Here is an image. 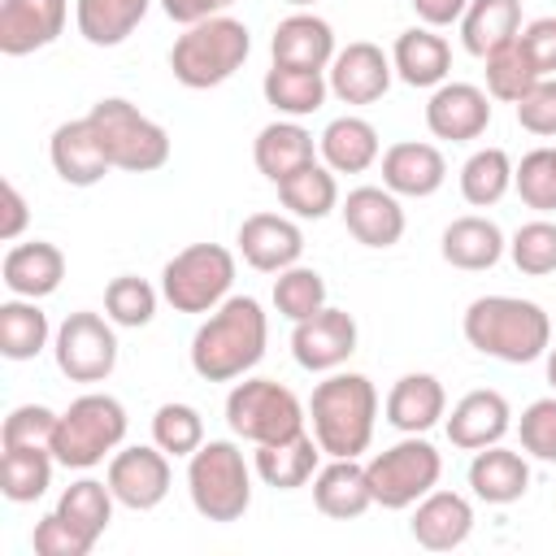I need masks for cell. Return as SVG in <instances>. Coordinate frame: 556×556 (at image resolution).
<instances>
[{"mask_svg": "<svg viewBox=\"0 0 556 556\" xmlns=\"http://www.w3.org/2000/svg\"><path fill=\"white\" fill-rule=\"evenodd\" d=\"M313 439L326 456H361L374 439L378 391L365 374H330L308 395Z\"/></svg>", "mask_w": 556, "mask_h": 556, "instance_id": "3957f363", "label": "cell"}, {"mask_svg": "<svg viewBox=\"0 0 556 556\" xmlns=\"http://www.w3.org/2000/svg\"><path fill=\"white\" fill-rule=\"evenodd\" d=\"M469 486L482 504H513L530 491V465L521 452H508L500 443L478 447L469 460Z\"/></svg>", "mask_w": 556, "mask_h": 556, "instance_id": "f1b7e54d", "label": "cell"}, {"mask_svg": "<svg viewBox=\"0 0 556 556\" xmlns=\"http://www.w3.org/2000/svg\"><path fill=\"white\" fill-rule=\"evenodd\" d=\"M447 417V391L434 374H404L387 395V421L400 434H426Z\"/></svg>", "mask_w": 556, "mask_h": 556, "instance_id": "484cf974", "label": "cell"}, {"mask_svg": "<svg viewBox=\"0 0 556 556\" xmlns=\"http://www.w3.org/2000/svg\"><path fill=\"white\" fill-rule=\"evenodd\" d=\"M48 161L56 169L61 182L70 187H96L113 165L104 156V143L91 126V117H74V122H61L48 139Z\"/></svg>", "mask_w": 556, "mask_h": 556, "instance_id": "ac0fdd59", "label": "cell"}, {"mask_svg": "<svg viewBox=\"0 0 556 556\" xmlns=\"http://www.w3.org/2000/svg\"><path fill=\"white\" fill-rule=\"evenodd\" d=\"M447 178V161L434 143H391L382 152V187L395 191V195H413V200H426L443 187Z\"/></svg>", "mask_w": 556, "mask_h": 556, "instance_id": "cb8c5ba5", "label": "cell"}, {"mask_svg": "<svg viewBox=\"0 0 556 556\" xmlns=\"http://www.w3.org/2000/svg\"><path fill=\"white\" fill-rule=\"evenodd\" d=\"M122 439H126V408H122V400H113L104 391H87V395H78L56 417L52 456L65 469H91L109 452H117Z\"/></svg>", "mask_w": 556, "mask_h": 556, "instance_id": "8992f818", "label": "cell"}, {"mask_svg": "<svg viewBox=\"0 0 556 556\" xmlns=\"http://www.w3.org/2000/svg\"><path fill=\"white\" fill-rule=\"evenodd\" d=\"M252 161H256V169L278 187L282 178H291L295 169H304V165L317 161V143H313V135H308L295 117L269 122V126L256 135V143H252Z\"/></svg>", "mask_w": 556, "mask_h": 556, "instance_id": "4316f807", "label": "cell"}, {"mask_svg": "<svg viewBox=\"0 0 556 556\" xmlns=\"http://www.w3.org/2000/svg\"><path fill=\"white\" fill-rule=\"evenodd\" d=\"M287 4H295V9H308V4H317V0H287Z\"/></svg>", "mask_w": 556, "mask_h": 556, "instance_id": "6f0895ef", "label": "cell"}, {"mask_svg": "<svg viewBox=\"0 0 556 556\" xmlns=\"http://www.w3.org/2000/svg\"><path fill=\"white\" fill-rule=\"evenodd\" d=\"M226 426L248 443H278L304 430V404L278 378H243L226 395Z\"/></svg>", "mask_w": 556, "mask_h": 556, "instance_id": "30bf717a", "label": "cell"}, {"mask_svg": "<svg viewBox=\"0 0 556 556\" xmlns=\"http://www.w3.org/2000/svg\"><path fill=\"white\" fill-rule=\"evenodd\" d=\"M313 504L330 521H356L361 513H369L374 491L365 465H356V456H330V465L313 473Z\"/></svg>", "mask_w": 556, "mask_h": 556, "instance_id": "44dd1931", "label": "cell"}, {"mask_svg": "<svg viewBox=\"0 0 556 556\" xmlns=\"http://www.w3.org/2000/svg\"><path fill=\"white\" fill-rule=\"evenodd\" d=\"M547 382H552V391H556V343L547 348Z\"/></svg>", "mask_w": 556, "mask_h": 556, "instance_id": "9f6ffc18", "label": "cell"}, {"mask_svg": "<svg viewBox=\"0 0 556 556\" xmlns=\"http://www.w3.org/2000/svg\"><path fill=\"white\" fill-rule=\"evenodd\" d=\"M152 443L165 456H191L204 443V417H200V408L178 404V400L161 404L152 413Z\"/></svg>", "mask_w": 556, "mask_h": 556, "instance_id": "ee69618b", "label": "cell"}, {"mask_svg": "<svg viewBox=\"0 0 556 556\" xmlns=\"http://www.w3.org/2000/svg\"><path fill=\"white\" fill-rule=\"evenodd\" d=\"M513 187L530 208L556 213V148L526 152L521 165H513Z\"/></svg>", "mask_w": 556, "mask_h": 556, "instance_id": "f6af8a7d", "label": "cell"}, {"mask_svg": "<svg viewBox=\"0 0 556 556\" xmlns=\"http://www.w3.org/2000/svg\"><path fill=\"white\" fill-rule=\"evenodd\" d=\"M113 491H109V482H96V478H78V482H70L65 491H61V500H56V513L65 517V521H74L87 539H100L104 530H109V521H113Z\"/></svg>", "mask_w": 556, "mask_h": 556, "instance_id": "ab89813d", "label": "cell"}, {"mask_svg": "<svg viewBox=\"0 0 556 556\" xmlns=\"http://www.w3.org/2000/svg\"><path fill=\"white\" fill-rule=\"evenodd\" d=\"M517 43L526 48V56L539 70V78L556 74V17H534L530 26H521Z\"/></svg>", "mask_w": 556, "mask_h": 556, "instance_id": "816d5d0a", "label": "cell"}, {"mask_svg": "<svg viewBox=\"0 0 556 556\" xmlns=\"http://www.w3.org/2000/svg\"><path fill=\"white\" fill-rule=\"evenodd\" d=\"M274 308L295 326L304 317H313L317 308H326V278L308 265H291L274 278Z\"/></svg>", "mask_w": 556, "mask_h": 556, "instance_id": "b9f144b4", "label": "cell"}, {"mask_svg": "<svg viewBox=\"0 0 556 556\" xmlns=\"http://www.w3.org/2000/svg\"><path fill=\"white\" fill-rule=\"evenodd\" d=\"M504 248H508V243H504V230H500L491 217H478V213L447 222V230H443V239H439L443 261H447L452 269H469V274L500 265Z\"/></svg>", "mask_w": 556, "mask_h": 556, "instance_id": "83f0119b", "label": "cell"}, {"mask_svg": "<svg viewBox=\"0 0 556 556\" xmlns=\"http://www.w3.org/2000/svg\"><path fill=\"white\" fill-rule=\"evenodd\" d=\"M508 256H513V265H517L521 274H530V278L552 274V269H556V222H547V217L526 222V226L513 235Z\"/></svg>", "mask_w": 556, "mask_h": 556, "instance_id": "bcb514c9", "label": "cell"}, {"mask_svg": "<svg viewBox=\"0 0 556 556\" xmlns=\"http://www.w3.org/2000/svg\"><path fill=\"white\" fill-rule=\"evenodd\" d=\"M513 109H517V126L521 130L552 139L556 135V78H539Z\"/></svg>", "mask_w": 556, "mask_h": 556, "instance_id": "f907efd6", "label": "cell"}, {"mask_svg": "<svg viewBox=\"0 0 556 556\" xmlns=\"http://www.w3.org/2000/svg\"><path fill=\"white\" fill-rule=\"evenodd\" d=\"M356 352V321L348 308H317L313 317L295 321L291 330V356L308 374H334Z\"/></svg>", "mask_w": 556, "mask_h": 556, "instance_id": "4fadbf2b", "label": "cell"}, {"mask_svg": "<svg viewBox=\"0 0 556 556\" xmlns=\"http://www.w3.org/2000/svg\"><path fill=\"white\" fill-rule=\"evenodd\" d=\"M413 539L430 552H452L473 534V504L456 491H430L413 504Z\"/></svg>", "mask_w": 556, "mask_h": 556, "instance_id": "603a6c76", "label": "cell"}, {"mask_svg": "<svg viewBox=\"0 0 556 556\" xmlns=\"http://www.w3.org/2000/svg\"><path fill=\"white\" fill-rule=\"evenodd\" d=\"M334 30L326 17L317 13H291L274 26L269 39V56L274 65H291V70H330L334 61Z\"/></svg>", "mask_w": 556, "mask_h": 556, "instance_id": "7402d4cb", "label": "cell"}, {"mask_svg": "<svg viewBox=\"0 0 556 556\" xmlns=\"http://www.w3.org/2000/svg\"><path fill=\"white\" fill-rule=\"evenodd\" d=\"M317 152H321V165H330L334 174H365V169L378 161L382 143H378L374 122L348 113V117H334V122L321 130Z\"/></svg>", "mask_w": 556, "mask_h": 556, "instance_id": "d6a6232c", "label": "cell"}, {"mask_svg": "<svg viewBox=\"0 0 556 556\" xmlns=\"http://www.w3.org/2000/svg\"><path fill=\"white\" fill-rule=\"evenodd\" d=\"M56 417L48 404H17L0 426V447H52Z\"/></svg>", "mask_w": 556, "mask_h": 556, "instance_id": "7dc6e473", "label": "cell"}, {"mask_svg": "<svg viewBox=\"0 0 556 556\" xmlns=\"http://www.w3.org/2000/svg\"><path fill=\"white\" fill-rule=\"evenodd\" d=\"M52 339L48 313L39 308V300H4L0 304V356L4 361H35Z\"/></svg>", "mask_w": 556, "mask_h": 556, "instance_id": "d590c367", "label": "cell"}, {"mask_svg": "<svg viewBox=\"0 0 556 556\" xmlns=\"http://www.w3.org/2000/svg\"><path fill=\"white\" fill-rule=\"evenodd\" d=\"M230 4H235V0H161L165 17L178 22V26H195V22H204V17H217V13H226Z\"/></svg>", "mask_w": 556, "mask_h": 556, "instance_id": "db71d44e", "label": "cell"}, {"mask_svg": "<svg viewBox=\"0 0 556 556\" xmlns=\"http://www.w3.org/2000/svg\"><path fill=\"white\" fill-rule=\"evenodd\" d=\"M465 9H469V0H413V13H417L430 30L460 22V17H465Z\"/></svg>", "mask_w": 556, "mask_h": 556, "instance_id": "11a10c76", "label": "cell"}, {"mask_svg": "<svg viewBox=\"0 0 556 556\" xmlns=\"http://www.w3.org/2000/svg\"><path fill=\"white\" fill-rule=\"evenodd\" d=\"M70 17V0H0V52L30 56L48 48Z\"/></svg>", "mask_w": 556, "mask_h": 556, "instance_id": "e0dca14e", "label": "cell"}, {"mask_svg": "<svg viewBox=\"0 0 556 556\" xmlns=\"http://www.w3.org/2000/svg\"><path fill=\"white\" fill-rule=\"evenodd\" d=\"M0 278H4V287H9L13 295H22V300H43V295H52V291L61 287V278H65V256H61V248L48 243V239L13 243V248L4 252V261H0Z\"/></svg>", "mask_w": 556, "mask_h": 556, "instance_id": "d4e9b609", "label": "cell"}, {"mask_svg": "<svg viewBox=\"0 0 556 556\" xmlns=\"http://www.w3.org/2000/svg\"><path fill=\"white\" fill-rule=\"evenodd\" d=\"M460 330H465L469 348H478L482 356H495L504 365H530V361L547 356V348H552L547 313L521 295H478L465 308Z\"/></svg>", "mask_w": 556, "mask_h": 556, "instance_id": "7a4b0ae2", "label": "cell"}, {"mask_svg": "<svg viewBox=\"0 0 556 556\" xmlns=\"http://www.w3.org/2000/svg\"><path fill=\"white\" fill-rule=\"evenodd\" d=\"M513 426V408L500 391L482 387V391H469L452 404V417H447V439L452 447L460 452H478V447H491L508 434Z\"/></svg>", "mask_w": 556, "mask_h": 556, "instance_id": "ffe728a7", "label": "cell"}, {"mask_svg": "<svg viewBox=\"0 0 556 556\" xmlns=\"http://www.w3.org/2000/svg\"><path fill=\"white\" fill-rule=\"evenodd\" d=\"M534 83H539V70L530 65V56H526V48L517 39L486 56V96L491 100L517 104Z\"/></svg>", "mask_w": 556, "mask_h": 556, "instance_id": "60d3db41", "label": "cell"}, {"mask_svg": "<svg viewBox=\"0 0 556 556\" xmlns=\"http://www.w3.org/2000/svg\"><path fill=\"white\" fill-rule=\"evenodd\" d=\"M391 78H395L391 56L378 43H369V39H356V43L339 48L330 70H326V83H330V91L343 104H374V100H382Z\"/></svg>", "mask_w": 556, "mask_h": 556, "instance_id": "5bb4252c", "label": "cell"}, {"mask_svg": "<svg viewBox=\"0 0 556 556\" xmlns=\"http://www.w3.org/2000/svg\"><path fill=\"white\" fill-rule=\"evenodd\" d=\"M52 356H56V369L70 382H104L117 369V334H113V321L100 317V313H91V308L70 313L56 326V334H52Z\"/></svg>", "mask_w": 556, "mask_h": 556, "instance_id": "8fae6325", "label": "cell"}, {"mask_svg": "<svg viewBox=\"0 0 556 556\" xmlns=\"http://www.w3.org/2000/svg\"><path fill=\"white\" fill-rule=\"evenodd\" d=\"M391 65L408 87H439L452 74V48L443 35H434L430 26H413L395 39L391 48Z\"/></svg>", "mask_w": 556, "mask_h": 556, "instance_id": "f546056e", "label": "cell"}, {"mask_svg": "<svg viewBox=\"0 0 556 556\" xmlns=\"http://www.w3.org/2000/svg\"><path fill=\"white\" fill-rule=\"evenodd\" d=\"M56 456L52 447H4L0 456V491L9 504H35L52 486Z\"/></svg>", "mask_w": 556, "mask_h": 556, "instance_id": "8d00e7d4", "label": "cell"}, {"mask_svg": "<svg viewBox=\"0 0 556 556\" xmlns=\"http://www.w3.org/2000/svg\"><path fill=\"white\" fill-rule=\"evenodd\" d=\"M30 547H35L39 556H87V552L96 547V539H87V534H83L74 521H65L61 513H48V517L35 521Z\"/></svg>", "mask_w": 556, "mask_h": 556, "instance_id": "681fc988", "label": "cell"}, {"mask_svg": "<svg viewBox=\"0 0 556 556\" xmlns=\"http://www.w3.org/2000/svg\"><path fill=\"white\" fill-rule=\"evenodd\" d=\"M104 482H109V491H113V500H117L122 508H130V513H152V508L169 495V482H174L169 456H165L156 443H152V447H143V443L122 447V452H113Z\"/></svg>", "mask_w": 556, "mask_h": 556, "instance_id": "7c38bea8", "label": "cell"}, {"mask_svg": "<svg viewBox=\"0 0 556 556\" xmlns=\"http://www.w3.org/2000/svg\"><path fill=\"white\" fill-rule=\"evenodd\" d=\"M317 456H321V443H317L308 430H300V434H291V439L261 443L252 465H256V478H261L265 486H274V491H295V486H304V482L317 473Z\"/></svg>", "mask_w": 556, "mask_h": 556, "instance_id": "4dcf8cb0", "label": "cell"}, {"mask_svg": "<svg viewBox=\"0 0 556 556\" xmlns=\"http://www.w3.org/2000/svg\"><path fill=\"white\" fill-rule=\"evenodd\" d=\"M339 213H343L348 235L356 243H365V248H395L404 239V208H400L395 191H387V187H356V191H348Z\"/></svg>", "mask_w": 556, "mask_h": 556, "instance_id": "d6986e66", "label": "cell"}, {"mask_svg": "<svg viewBox=\"0 0 556 556\" xmlns=\"http://www.w3.org/2000/svg\"><path fill=\"white\" fill-rule=\"evenodd\" d=\"M104 317L113 326H126V330H139L156 317V287L148 278H135V274H117L109 287H104Z\"/></svg>", "mask_w": 556, "mask_h": 556, "instance_id": "7bdbcfd3", "label": "cell"}, {"mask_svg": "<svg viewBox=\"0 0 556 556\" xmlns=\"http://www.w3.org/2000/svg\"><path fill=\"white\" fill-rule=\"evenodd\" d=\"M426 126L434 139L469 143L491 126V96L473 83H439L426 100Z\"/></svg>", "mask_w": 556, "mask_h": 556, "instance_id": "9a60e30c", "label": "cell"}, {"mask_svg": "<svg viewBox=\"0 0 556 556\" xmlns=\"http://www.w3.org/2000/svg\"><path fill=\"white\" fill-rule=\"evenodd\" d=\"M252 52V35L239 17L230 13H217V17H204L195 26H187L174 48H169V70L182 87L191 91H208V87H222L226 78H235L243 70Z\"/></svg>", "mask_w": 556, "mask_h": 556, "instance_id": "277c9868", "label": "cell"}, {"mask_svg": "<svg viewBox=\"0 0 556 556\" xmlns=\"http://www.w3.org/2000/svg\"><path fill=\"white\" fill-rule=\"evenodd\" d=\"M521 35V0H469L460 17V43L469 56L486 61L495 48Z\"/></svg>", "mask_w": 556, "mask_h": 556, "instance_id": "1f68e13d", "label": "cell"}, {"mask_svg": "<svg viewBox=\"0 0 556 556\" xmlns=\"http://www.w3.org/2000/svg\"><path fill=\"white\" fill-rule=\"evenodd\" d=\"M278 200H282V208H291L295 217H304V222H321L326 213H334L339 208V182H334V169L330 165H304V169H295L291 178H282L278 182Z\"/></svg>", "mask_w": 556, "mask_h": 556, "instance_id": "74e56055", "label": "cell"}, {"mask_svg": "<svg viewBox=\"0 0 556 556\" xmlns=\"http://www.w3.org/2000/svg\"><path fill=\"white\" fill-rule=\"evenodd\" d=\"M235 287V256L222 243H191L161 269V295L174 313H213Z\"/></svg>", "mask_w": 556, "mask_h": 556, "instance_id": "9c48e42d", "label": "cell"}, {"mask_svg": "<svg viewBox=\"0 0 556 556\" xmlns=\"http://www.w3.org/2000/svg\"><path fill=\"white\" fill-rule=\"evenodd\" d=\"M269 343V317L252 295H226L191 339V369L204 382H235L252 374Z\"/></svg>", "mask_w": 556, "mask_h": 556, "instance_id": "6da1fadb", "label": "cell"}, {"mask_svg": "<svg viewBox=\"0 0 556 556\" xmlns=\"http://www.w3.org/2000/svg\"><path fill=\"white\" fill-rule=\"evenodd\" d=\"M0 200H4V217H0V239L4 243H13L22 230H26V222H30V208H26V195L17 191V182H0Z\"/></svg>", "mask_w": 556, "mask_h": 556, "instance_id": "f5cc1de1", "label": "cell"}, {"mask_svg": "<svg viewBox=\"0 0 556 556\" xmlns=\"http://www.w3.org/2000/svg\"><path fill=\"white\" fill-rule=\"evenodd\" d=\"M513 187V161L504 148H478L465 165H460V195L473 208H491L508 195Z\"/></svg>", "mask_w": 556, "mask_h": 556, "instance_id": "f35d334b", "label": "cell"}, {"mask_svg": "<svg viewBox=\"0 0 556 556\" xmlns=\"http://www.w3.org/2000/svg\"><path fill=\"white\" fill-rule=\"evenodd\" d=\"M187 495L204 521H239L252 504V469L230 439H208L187 456Z\"/></svg>", "mask_w": 556, "mask_h": 556, "instance_id": "5b68a950", "label": "cell"}, {"mask_svg": "<svg viewBox=\"0 0 556 556\" xmlns=\"http://www.w3.org/2000/svg\"><path fill=\"white\" fill-rule=\"evenodd\" d=\"M265 100L282 113V117H308L326 104L330 96V83H326V70H291V65H274L265 70V83H261Z\"/></svg>", "mask_w": 556, "mask_h": 556, "instance_id": "e575fe53", "label": "cell"}, {"mask_svg": "<svg viewBox=\"0 0 556 556\" xmlns=\"http://www.w3.org/2000/svg\"><path fill=\"white\" fill-rule=\"evenodd\" d=\"M148 4L152 0H78L74 22H78V35L91 48H117L148 17Z\"/></svg>", "mask_w": 556, "mask_h": 556, "instance_id": "836d02e7", "label": "cell"}, {"mask_svg": "<svg viewBox=\"0 0 556 556\" xmlns=\"http://www.w3.org/2000/svg\"><path fill=\"white\" fill-rule=\"evenodd\" d=\"M369 491H374V504L378 508H413L421 495H430L443 478V456L430 439L421 434H404L400 443H391L387 452H378L369 465Z\"/></svg>", "mask_w": 556, "mask_h": 556, "instance_id": "ba28073f", "label": "cell"}, {"mask_svg": "<svg viewBox=\"0 0 556 556\" xmlns=\"http://www.w3.org/2000/svg\"><path fill=\"white\" fill-rule=\"evenodd\" d=\"M91 126L104 143V156L113 169H126V174H152L169 161V135L165 126H156L152 117H143L130 100L122 96H109L100 104H91Z\"/></svg>", "mask_w": 556, "mask_h": 556, "instance_id": "52a82bcc", "label": "cell"}, {"mask_svg": "<svg viewBox=\"0 0 556 556\" xmlns=\"http://www.w3.org/2000/svg\"><path fill=\"white\" fill-rule=\"evenodd\" d=\"M239 256L261 274H282L304 256V230L282 213H252L239 222Z\"/></svg>", "mask_w": 556, "mask_h": 556, "instance_id": "2e32d148", "label": "cell"}, {"mask_svg": "<svg viewBox=\"0 0 556 556\" xmlns=\"http://www.w3.org/2000/svg\"><path fill=\"white\" fill-rule=\"evenodd\" d=\"M517 434H521V452H530L534 460L556 465V395L534 400V404L521 413Z\"/></svg>", "mask_w": 556, "mask_h": 556, "instance_id": "c3c4849f", "label": "cell"}]
</instances>
